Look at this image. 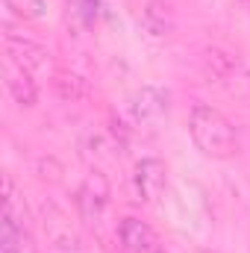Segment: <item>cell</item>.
Wrapping results in <instances>:
<instances>
[{
    "instance_id": "6da1fadb",
    "label": "cell",
    "mask_w": 250,
    "mask_h": 253,
    "mask_svg": "<svg viewBox=\"0 0 250 253\" xmlns=\"http://www.w3.org/2000/svg\"><path fill=\"white\" fill-rule=\"evenodd\" d=\"M188 135L200 153L212 159H230L239 153V135L230 118L212 103H194L188 109Z\"/></svg>"
},
{
    "instance_id": "7a4b0ae2",
    "label": "cell",
    "mask_w": 250,
    "mask_h": 253,
    "mask_svg": "<svg viewBox=\"0 0 250 253\" xmlns=\"http://www.w3.org/2000/svg\"><path fill=\"white\" fill-rule=\"evenodd\" d=\"M109 206V183L103 174H88L77 191V212L85 224H100Z\"/></svg>"
},
{
    "instance_id": "3957f363",
    "label": "cell",
    "mask_w": 250,
    "mask_h": 253,
    "mask_svg": "<svg viewBox=\"0 0 250 253\" xmlns=\"http://www.w3.org/2000/svg\"><path fill=\"white\" fill-rule=\"evenodd\" d=\"M118 242L126 253H159L165 248L156 230L147 221H141L138 215H124L118 221Z\"/></svg>"
},
{
    "instance_id": "277c9868",
    "label": "cell",
    "mask_w": 250,
    "mask_h": 253,
    "mask_svg": "<svg viewBox=\"0 0 250 253\" xmlns=\"http://www.w3.org/2000/svg\"><path fill=\"white\" fill-rule=\"evenodd\" d=\"M6 59L15 65H21V68H27L30 74H39V71H47V62H50V53L39 44V42H33V39H27V36H15L12 30L6 33Z\"/></svg>"
},
{
    "instance_id": "5b68a950",
    "label": "cell",
    "mask_w": 250,
    "mask_h": 253,
    "mask_svg": "<svg viewBox=\"0 0 250 253\" xmlns=\"http://www.w3.org/2000/svg\"><path fill=\"white\" fill-rule=\"evenodd\" d=\"M3 77H6V91L12 94V100H15L18 106L30 109V106L39 103V83H36V74H30L27 68H21V65H15V62L6 59Z\"/></svg>"
},
{
    "instance_id": "8992f818",
    "label": "cell",
    "mask_w": 250,
    "mask_h": 253,
    "mask_svg": "<svg viewBox=\"0 0 250 253\" xmlns=\"http://www.w3.org/2000/svg\"><path fill=\"white\" fill-rule=\"evenodd\" d=\"M165 165L159 159H141L135 165V191L141 200L153 203L162 191H165Z\"/></svg>"
},
{
    "instance_id": "52a82bcc",
    "label": "cell",
    "mask_w": 250,
    "mask_h": 253,
    "mask_svg": "<svg viewBox=\"0 0 250 253\" xmlns=\"http://www.w3.org/2000/svg\"><path fill=\"white\" fill-rule=\"evenodd\" d=\"M203 65H206V71H209L215 80H221V83H227V80H233V77L242 74L239 56L230 53L227 47H218V44H212V47L203 50Z\"/></svg>"
},
{
    "instance_id": "ba28073f",
    "label": "cell",
    "mask_w": 250,
    "mask_h": 253,
    "mask_svg": "<svg viewBox=\"0 0 250 253\" xmlns=\"http://www.w3.org/2000/svg\"><path fill=\"white\" fill-rule=\"evenodd\" d=\"M0 253H33V242L27 230L15 221L12 209H3V233H0Z\"/></svg>"
},
{
    "instance_id": "9c48e42d",
    "label": "cell",
    "mask_w": 250,
    "mask_h": 253,
    "mask_svg": "<svg viewBox=\"0 0 250 253\" xmlns=\"http://www.w3.org/2000/svg\"><path fill=\"white\" fill-rule=\"evenodd\" d=\"M53 91L59 94V100H65V103H85L91 97L88 83L80 74H71V71H56L53 74Z\"/></svg>"
},
{
    "instance_id": "30bf717a",
    "label": "cell",
    "mask_w": 250,
    "mask_h": 253,
    "mask_svg": "<svg viewBox=\"0 0 250 253\" xmlns=\"http://www.w3.org/2000/svg\"><path fill=\"white\" fill-rule=\"evenodd\" d=\"M165 106H168L165 103V94L156 91V88H141L135 94V103H132V109H135L138 118H156V115L165 112Z\"/></svg>"
},
{
    "instance_id": "8fae6325",
    "label": "cell",
    "mask_w": 250,
    "mask_h": 253,
    "mask_svg": "<svg viewBox=\"0 0 250 253\" xmlns=\"http://www.w3.org/2000/svg\"><path fill=\"white\" fill-rule=\"evenodd\" d=\"M144 24H147L150 33L168 36V30H171V6L162 3V0H150L147 9H144Z\"/></svg>"
},
{
    "instance_id": "7c38bea8",
    "label": "cell",
    "mask_w": 250,
    "mask_h": 253,
    "mask_svg": "<svg viewBox=\"0 0 250 253\" xmlns=\"http://www.w3.org/2000/svg\"><path fill=\"white\" fill-rule=\"evenodd\" d=\"M44 230H47V236L56 242V245H62L68 248L71 242H74V233H71V221L65 218L62 212L53 206V218H47V212H44Z\"/></svg>"
},
{
    "instance_id": "4fadbf2b",
    "label": "cell",
    "mask_w": 250,
    "mask_h": 253,
    "mask_svg": "<svg viewBox=\"0 0 250 253\" xmlns=\"http://www.w3.org/2000/svg\"><path fill=\"white\" fill-rule=\"evenodd\" d=\"M6 6L24 18H44L47 15V0H6Z\"/></svg>"
},
{
    "instance_id": "5bb4252c",
    "label": "cell",
    "mask_w": 250,
    "mask_h": 253,
    "mask_svg": "<svg viewBox=\"0 0 250 253\" xmlns=\"http://www.w3.org/2000/svg\"><path fill=\"white\" fill-rule=\"evenodd\" d=\"M159 253H171V251H165V248H162V251H159Z\"/></svg>"
}]
</instances>
